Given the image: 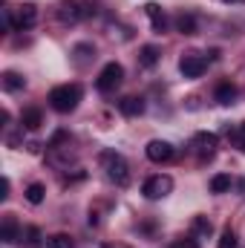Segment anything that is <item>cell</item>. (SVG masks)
Returning <instances> with one entry per match:
<instances>
[{
    "mask_svg": "<svg viewBox=\"0 0 245 248\" xmlns=\"http://www.w3.org/2000/svg\"><path fill=\"white\" fill-rule=\"evenodd\" d=\"M98 162H101V168H104V173H107V179H110L113 185H119V187L130 185V165H127V159H124L122 153H116V150H101Z\"/></svg>",
    "mask_w": 245,
    "mask_h": 248,
    "instance_id": "obj_1",
    "label": "cell"
},
{
    "mask_svg": "<svg viewBox=\"0 0 245 248\" xmlns=\"http://www.w3.org/2000/svg\"><path fill=\"white\" fill-rule=\"evenodd\" d=\"M81 101V87L78 84H61L49 93V107L55 113H72Z\"/></svg>",
    "mask_w": 245,
    "mask_h": 248,
    "instance_id": "obj_2",
    "label": "cell"
},
{
    "mask_svg": "<svg viewBox=\"0 0 245 248\" xmlns=\"http://www.w3.org/2000/svg\"><path fill=\"white\" fill-rule=\"evenodd\" d=\"M35 23H38V9H35V3H20V6H15V9H6V26H9V29L23 32V29H32Z\"/></svg>",
    "mask_w": 245,
    "mask_h": 248,
    "instance_id": "obj_3",
    "label": "cell"
},
{
    "mask_svg": "<svg viewBox=\"0 0 245 248\" xmlns=\"http://www.w3.org/2000/svg\"><path fill=\"white\" fill-rule=\"evenodd\" d=\"M122 81H124V66L119 61H110L101 72H98L95 87H98L101 93H116V90L122 87Z\"/></svg>",
    "mask_w": 245,
    "mask_h": 248,
    "instance_id": "obj_4",
    "label": "cell"
},
{
    "mask_svg": "<svg viewBox=\"0 0 245 248\" xmlns=\"http://www.w3.org/2000/svg\"><path fill=\"white\" fill-rule=\"evenodd\" d=\"M170 190H173V179L165 176V173H156V176H150V179L141 185V193H144L147 199H162V196H168Z\"/></svg>",
    "mask_w": 245,
    "mask_h": 248,
    "instance_id": "obj_5",
    "label": "cell"
},
{
    "mask_svg": "<svg viewBox=\"0 0 245 248\" xmlns=\"http://www.w3.org/2000/svg\"><path fill=\"white\" fill-rule=\"evenodd\" d=\"M144 153H147V159H150V162H156V165L173 162V156H176L173 144H170V141H162V139H153V141L144 147Z\"/></svg>",
    "mask_w": 245,
    "mask_h": 248,
    "instance_id": "obj_6",
    "label": "cell"
},
{
    "mask_svg": "<svg viewBox=\"0 0 245 248\" xmlns=\"http://www.w3.org/2000/svg\"><path fill=\"white\" fill-rule=\"evenodd\" d=\"M216 144H219L216 133H196V136H193V141H190V147L196 150V156H199V159H211V156L216 153Z\"/></svg>",
    "mask_w": 245,
    "mask_h": 248,
    "instance_id": "obj_7",
    "label": "cell"
},
{
    "mask_svg": "<svg viewBox=\"0 0 245 248\" xmlns=\"http://www.w3.org/2000/svg\"><path fill=\"white\" fill-rule=\"evenodd\" d=\"M58 17L63 23H78L87 17V3H78V0H61L58 3Z\"/></svg>",
    "mask_w": 245,
    "mask_h": 248,
    "instance_id": "obj_8",
    "label": "cell"
},
{
    "mask_svg": "<svg viewBox=\"0 0 245 248\" xmlns=\"http://www.w3.org/2000/svg\"><path fill=\"white\" fill-rule=\"evenodd\" d=\"M205 69H208V58L205 55H184L179 61V72L184 78H199V75H205Z\"/></svg>",
    "mask_w": 245,
    "mask_h": 248,
    "instance_id": "obj_9",
    "label": "cell"
},
{
    "mask_svg": "<svg viewBox=\"0 0 245 248\" xmlns=\"http://www.w3.org/2000/svg\"><path fill=\"white\" fill-rule=\"evenodd\" d=\"M144 15L150 17V26H153L156 35H162V32L168 29V15H165V9H162L159 3H147V6H144Z\"/></svg>",
    "mask_w": 245,
    "mask_h": 248,
    "instance_id": "obj_10",
    "label": "cell"
},
{
    "mask_svg": "<svg viewBox=\"0 0 245 248\" xmlns=\"http://www.w3.org/2000/svg\"><path fill=\"white\" fill-rule=\"evenodd\" d=\"M0 240H3V243H17V240H20V225H17V219H15L12 214H6V217H3Z\"/></svg>",
    "mask_w": 245,
    "mask_h": 248,
    "instance_id": "obj_11",
    "label": "cell"
},
{
    "mask_svg": "<svg viewBox=\"0 0 245 248\" xmlns=\"http://www.w3.org/2000/svg\"><path fill=\"white\" fill-rule=\"evenodd\" d=\"M119 110H122L127 119H136V116H141L144 113V101L138 98V95H127L119 101Z\"/></svg>",
    "mask_w": 245,
    "mask_h": 248,
    "instance_id": "obj_12",
    "label": "cell"
},
{
    "mask_svg": "<svg viewBox=\"0 0 245 248\" xmlns=\"http://www.w3.org/2000/svg\"><path fill=\"white\" fill-rule=\"evenodd\" d=\"M214 95H216V101L219 104H234V98H237V87L231 84V81H219L216 84V90H214Z\"/></svg>",
    "mask_w": 245,
    "mask_h": 248,
    "instance_id": "obj_13",
    "label": "cell"
},
{
    "mask_svg": "<svg viewBox=\"0 0 245 248\" xmlns=\"http://www.w3.org/2000/svg\"><path fill=\"white\" fill-rule=\"evenodd\" d=\"M41 124H44V113H41L38 107L23 110V116H20V127H23V130H38Z\"/></svg>",
    "mask_w": 245,
    "mask_h": 248,
    "instance_id": "obj_14",
    "label": "cell"
},
{
    "mask_svg": "<svg viewBox=\"0 0 245 248\" xmlns=\"http://www.w3.org/2000/svg\"><path fill=\"white\" fill-rule=\"evenodd\" d=\"M0 81H3V90H6V93H20V90L26 87V78H23V75H17V72H12V69H9V72H3V78H0Z\"/></svg>",
    "mask_w": 245,
    "mask_h": 248,
    "instance_id": "obj_15",
    "label": "cell"
},
{
    "mask_svg": "<svg viewBox=\"0 0 245 248\" xmlns=\"http://www.w3.org/2000/svg\"><path fill=\"white\" fill-rule=\"evenodd\" d=\"M176 29L182 32V35H196V17L193 15H187V12H182V15H176Z\"/></svg>",
    "mask_w": 245,
    "mask_h": 248,
    "instance_id": "obj_16",
    "label": "cell"
},
{
    "mask_svg": "<svg viewBox=\"0 0 245 248\" xmlns=\"http://www.w3.org/2000/svg\"><path fill=\"white\" fill-rule=\"evenodd\" d=\"M138 63H141L144 69L156 66V63H159V49H156V46H141V52H138Z\"/></svg>",
    "mask_w": 245,
    "mask_h": 248,
    "instance_id": "obj_17",
    "label": "cell"
},
{
    "mask_svg": "<svg viewBox=\"0 0 245 248\" xmlns=\"http://www.w3.org/2000/svg\"><path fill=\"white\" fill-rule=\"evenodd\" d=\"M231 185H234V179H231L228 173H216V176L211 179V190H214V193H225V190H231Z\"/></svg>",
    "mask_w": 245,
    "mask_h": 248,
    "instance_id": "obj_18",
    "label": "cell"
},
{
    "mask_svg": "<svg viewBox=\"0 0 245 248\" xmlns=\"http://www.w3.org/2000/svg\"><path fill=\"white\" fill-rule=\"evenodd\" d=\"M44 196H46V187L41 185V182H32V185L26 187V199H29L32 205H41Z\"/></svg>",
    "mask_w": 245,
    "mask_h": 248,
    "instance_id": "obj_19",
    "label": "cell"
},
{
    "mask_svg": "<svg viewBox=\"0 0 245 248\" xmlns=\"http://www.w3.org/2000/svg\"><path fill=\"white\" fill-rule=\"evenodd\" d=\"M211 231H214V225H211L208 217H193V234H199V237H211Z\"/></svg>",
    "mask_w": 245,
    "mask_h": 248,
    "instance_id": "obj_20",
    "label": "cell"
},
{
    "mask_svg": "<svg viewBox=\"0 0 245 248\" xmlns=\"http://www.w3.org/2000/svg\"><path fill=\"white\" fill-rule=\"evenodd\" d=\"M72 237L69 234H52L49 240H46V248H72Z\"/></svg>",
    "mask_w": 245,
    "mask_h": 248,
    "instance_id": "obj_21",
    "label": "cell"
},
{
    "mask_svg": "<svg viewBox=\"0 0 245 248\" xmlns=\"http://www.w3.org/2000/svg\"><path fill=\"white\" fill-rule=\"evenodd\" d=\"M225 133H228V136L237 141V147L245 153V122L240 124V127H225Z\"/></svg>",
    "mask_w": 245,
    "mask_h": 248,
    "instance_id": "obj_22",
    "label": "cell"
},
{
    "mask_svg": "<svg viewBox=\"0 0 245 248\" xmlns=\"http://www.w3.org/2000/svg\"><path fill=\"white\" fill-rule=\"evenodd\" d=\"M237 246H240L237 234H234L231 228H225V231H222V237H219V246H216V248H237Z\"/></svg>",
    "mask_w": 245,
    "mask_h": 248,
    "instance_id": "obj_23",
    "label": "cell"
},
{
    "mask_svg": "<svg viewBox=\"0 0 245 248\" xmlns=\"http://www.w3.org/2000/svg\"><path fill=\"white\" fill-rule=\"evenodd\" d=\"M168 248H199V243L193 237H179V240H173Z\"/></svg>",
    "mask_w": 245,
    "mask_h": 248,
    "instance_id": "obj_24",
    "label": "cell"
},
{
    "mask_svg": "<svg viewBox=\"0 0 245 248\" xmlns=\"http://www.w3.org/2000/svg\"><path fill=\"white\" fill-rule=\"evenodd\" d=\"M26 237H29L26 243L32 248H41V231H38V228H26Z\"/></svg>",
    "mask_w": 245,
    "mask_h": 248,
    "instance_id": "obj_25",
    "label": "cell"
},
{
    "mask_svg": "<svg viewBox=\"0 0 245 248\" xmlns=\"http://www.w3.org/2000/svg\"><path fill=\"white\" fill-rule=\"evenodd\" d=\"M0 199H9V179H3V193H0Z\"/></svg>",
    "mask_w": 245,
    "mask_h": 248,
    "instance_id": "obj_26",
    "label": "cell"
},
{
    "mask_svg": "<svg viewBox=\"0 0 245 248\" xmlns=\"http://www.w3.org/2000/svg\"><path fill=\"white\" fill-rule=\"evenodd\" d=\"M101 248H130V246H122V243H104Z\"/></svg>",
    "mask_w": 245,
    "mask_h": 248,
    "instance_id": "obj_27",
    "label": "cell"
},
{
    "mask_svg": "<svg viewBox=\"0 0 245 248\" xmlns=\"http://www.w3.org/2000/svg\"><path fill=\"white\" fill-rule=\"evenodd\" d=\"M240 190H243V193H245V179H243V182H240Z\"/></svg>",
    "mask_w": 245,
    "mask_h": 248,
    "instance_id": "obj_28",
    "label": "cell"
},
{
    "mask_svg": "<svg viewBox=\"0 0 245 248\" xmlns=\"http://www.w3.org/2000/svg\"><path fill=\"white\" fill-rule=\"evenodd\" d=\"M225 3H243V0H225Z\"/></svg>",
    "mask_w": 245,
    "mask_h": 248,
    "instance_id": "obj_29",
    "label": "cell"
}]
</instances>
